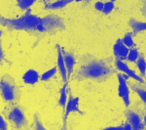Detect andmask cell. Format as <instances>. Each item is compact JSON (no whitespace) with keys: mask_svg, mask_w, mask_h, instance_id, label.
I'll use <instances>...</instances> for the list:
<instances>
[{"mask_svg":"<svg viewBox=\"0 0 146 130\" xmlns=\"http://www.w3.org/2000/svg\"><path fill=\"white\" fill-rule=\"evenodd\" d=\"M114 57L109 56L106 58H98L93 54H83L78 59V68L74 70L69 80L84 81V80H93V81L105 82L117 74L114 65Z\"/></svg>","mask_w":146,"mask_h":130,"instance_id":"1","label":"cell"},{"mask_svg":"<svg viewBox=\"0 0 146 130\" xmlns=\"http://www.w3.org/2000/svg\"><path fill=\"white\" fill-rule=\"evenodd\" d=\"M42 23V18L31 13V9H28L25 15L20 18L10 19L6 18L0 14V25L7 28L9 31L13 30H25L29 34L36 36L37 38H41L43 35L38 34L36 30L37 25Z\"/></svg>","mask_w":146,"mask_h":130,"instance_id":"2","label":"cell"},{"mask_svg":"<svg viewBox=\"0 0 146 130\" xmlns=\"http://www.w3.org/2000/svg\"><path fill=\"white\" fill-rule=\"evenodd\" d=\"M2 115L9 122L13 130H30L25 109L19 104L6 105Z\"/></svg>","mask_w":146,"mask_h":130,"instance_id":"3","label":"cell"},{"mask_svg":"<svg viewBox=\"0 0 146 130\" xmlns=\"http://www.w3.org/2000/svg\"><path fill=\"white\" fill-rule=\"evenodd\" d=\"M0 96L6 105L19 104L22 98V90L20 86L9 74H3L0 78Z\"/></svg>","mask_w":146,"mask_h":130,"instance_id":"4","label":"cell"},{"mask_svg":"<svg viewBox=\"0 0 146 130\" xmlns=\"http://www.w3.org/2000/svg\"><path fill=\"white\" fill-rule=\"evenodd\" d=\"M124 115L127 121L131 124L133 130H144L143 124V113L141 109V102L135 101L133 105L124 111Z\"/></svg>","mask_w":146,"mask_h":130,"instance_id":"5","label":"cell"},{"mask_svg":"<svg viewBox=\"0 0 146 130\" xmlns=\"http://www.w3.org/2000/svg\"><path fill=\"white\" fill-rule=\"evenodd\" d=\"M42 25L45 27L46 34L49 35H54L58 31H63L66 29L64 19L56 14H49L42 18Z\"/></svg>","mask_w":146,"mask_h":130,"instance_id":"6","label":"cell"},{"mask_svg":"<svg viewBox=\"0 0 146 130\" xmlns=\"http://www.w3.org/2000/svg\"><path fill=\"white\" fill-rule=\"evenodd\" d=\"M79 97H74L72 95L71 89L68 88V99L65 106V109L63 111L62 115V127L60 130H67V119L72 113H78L80 115H84V113L79 108Z\"/></svg>","mask_w":146,"mask_h":130,"instance_id":"7","label":"cell"},{"mask_svg":"<svg viewBox=\"0 0 146 130\" xmlns=\"http://www.w3.org/2000/svg\"><path fill=\"white\" fill-rule=\"evenodd\" d=\"M117 77H118V95L123 100L125 107L129 108L131 106V99H129V87L128 81L123 78L121 72L117 74Z\"/></svg>","mask_w":146,"mask_h":130,"instance_id":"8","label":"cell"},{"mask_svg":"<svg viewBox=\"0 0 146 130\" xmlns=\"http://www.w3.org/2000/svg\"><path fill=\"white\" fill-rule=\"evenodd\" d=\"M62 54L63 57V60H64L65 68H66L67 78H68V81H69L70 77H71V75L73 74V72H74V68L77 64V58L72 50L66 51L64 48H62Z\"/></svg>","mask_w":146,"mask_h":130,"instance_id":"9","label":"cell"},{"mask_svg":"<svg viewBox=\"0 0 146 130\" xmlns=\"http://www.w3.org/2000/svg\"><path fill=\"white\" fill-rule=\"evenodd\" d=\"M114 67L116 70H120L122 74H127L129 78L135 79L136 82H138V83H141V84L145 83L144 79H143L141 76H139V75L136 74L135 70H131V68L127 65V63L122 62V61H118V60H114Z\"/></svg>","mask_w":146,"mask_h":130,"instance_id":"10","label":"cell"},{"mask_svg":"<svg viewBox=\"0 0 146 130\" xmlns=\"http://www.w3.org/2000/svg\"><path fill=\"white\" fill-rule=\"evenodd\" d=\"M129 50V49L128 48V47H126L123 44L121 38L117 39L116 42H115V44H114V46H113V55H114L115 60L122 61V62L127 61V57H128Z\"/></svg>","mask_w":146,"mask_h":130,"instance_id":"11","label":"cell"},{"mask_svg":"<svg viewBox=\"0 0 146 130\" xmlns=\"http://www.w3.org/2000/svg\"><path fill=\"white\" fill-rule=\"evenodd\" d=\"M56 52H58V60H56V63H58V66H56L58 72H60L63 84L68 83L66 68H65L64 60H63V57L62 54V46H60V44H56Z\"/></svg>","mask_w":146,"mask_h":130,"instance_id":"12","label":"cell"},{"mask_svg":"<svg viewBox=\"0 0 146 130\" xmlns=\"http://www.w3.org/2000/svg\"><path fill=\"white\" fill-rule=\"evenodd\" d=\"M128 85L129 89L133 92H135V94H137V96L140 98V100L146 106V85L138 83L136 81H129Z\"/></svg>","mask_w":146,"mask_h":130,"instance_id":"13","label":"cell"},{"mask_svg":"<svg viewBox=\"0 0 146 130\" xmlns=\"http://www.w3.org/2000/svg\"><path fill=\"white\" fill-rule=\"evenodd\" d=\"M128 25L133 30L131 32H133V37H135L140 32L146 31V22H140V21L136 20L135 18H129Z\"/></svg>","mask_w":146,"mask_h":130,"instance_id":"14","label":"cell"},{"mask_svg":"<svg viewBox=\"0 0 146 130\" xmlns=\"http://www.w3.org/2000/svg\"><path fill=\"white\" fill-rule=\"evenodd\" d=\"M40 80V75L37 70L30 68L23 75V81L27 85H34Z\"/></svg>","mask_w":146,"mask_h":130,"instance_id":"15","label":"cell"},{"mask_svg":"<svg viewBox=\"0 0 146 130\" xmlns=\"http://www.w3.org/2000/svg\"><path fill=\"white\" fill-rule=\"evenodd\" d=\"M44 3V10H60L64 8L68 4L72 3V0H58L55 2L43 1Z\"/></svg>","mask_w":146,"mask_h":130,"instance_id":"16","label":"cell"},{"mask_svg":"<svg viewBox=\"0 0 146 130\" xmlns=\"http://www.w3.org/2000/svg\"><path fill=\"white\" fill-rule=\"evenodd\" d=\"M68 99V83L62 84V88L60 89V98L58 101V106L62 109V111H64L65 106L67 103Z\"/></svg>","mask_w":146,"mask_h":130,"instance_id":"17","label":"cell"},{"mask_svg":"<svg viewBox=\"0 0 146 130\" xmlns=\"http://www.w3.org/2000/svg\"><path fill=\"white\" fill-rule=\"evenodd\" d=\"M136 68L139 70L141 77L144 78L146 76V60H145V56L143 53H139V56H138V59L135 62Z\"/></svg>","mask_w":146,"mask_h":130,"instance_id":"18","label":"cell"},{"mask_svg":"<svg viewBox=\"0 0 146 130\" xmlns=\"http://www.w3.org/2000/svg\"><path fill=\"white\" fill-rule=\"evenodd\" d=\"M122 42L126 47H128L129 49L131 48H137V45L133 41V32L129 31L127 34H125V35L123 36V38H121Z\"/></svg>","mask_w":146,"mask_h":130,"instance_id":"19","label":"cell"},{"mask_svg":"<svg viewBox=\"0 0 146 130\" xmlns=\"http://www.w3.org/2000/svg\"><path fill=\"white\" fill-rule=\"evenodd\" d=\"M32 130H49L43 125L40 115L38 113H35L33 115V124H32Z\"/></svg>","mask_w":146,"mask_h":130,"instance_id":"20","label":"cell"},{"mask_svg":"<svg viewBox=\"0 0 146 130\" xmlns=\"http://www.w3.org/2000/svg\"><path fill=\"white\" fill-rule=\"evenodd\" d=\"M56 72H58V68L53 67L52 68L46 70L45 72H43V74L40 75V81H49Z\"/></svg>","mask_w":146,"mask_h":130,"instance_id":"21","label":"cell"},{"mask_svg":"<svg viewBox=\"0 0 146 130\" xmlns=\"http://www.w3.org/2000/svg\"><path fill=\"white\" fill-rule=\"evenodd\" d=\"M35 2H36V0H18L17 6L23 11L25 10L27 11L28 9H30V7L33 5Z\"/></svg>","mask_w":146,"mask_h":130,"instance_id":"22","label":"cell"},{"mask_svg":"<svg viewBox=\"0 0 146 130\" xmlns=\"http://www.w3.org/2000/svg\"><path fill=\"white\" fill-rule=\"evenodd\" d=\"M138 56H139V52H138L137 48H131L129 50V54L128 57H127V61L131 63H135L136 60L138 59Z\"/></svg>","mask_w":146,"mask_h":130,"instance_id":"23","label":"cell"},{"mask_svg":"<svg viewBox=\"0 0 146 130\" xmlns=\"http://www.w3.org/2000/svg\"><path fill=\"white\" fill-rule=\"evenodd\" d=\"M115 8V5H114V1H107V2H104V6H103V10H102V13L104 15H108L110 14L111 12L113 11V9Z\"/></svg>","mask_w":146,"mask_h":130,"instance_id":"24","label":"cell"},{"mask_svg":"<svg viewBox=\"0 0 146 130\" xmlns=\"http://www.w3.org/2000/svg\"><path fill=\"white\" fill-rule=\"evenodd\" d=\"M0 130H8V123L6 122L2 113H0Z\"/></svg>","mask_w":146,"mask_h":130,"instance_id":"25","label":"cell"},{"mask_svg":"<svg viewBox=\"0 0 146 130\" xmlns=\"http://www.w3.org/2000/svg\"><path fill=\"white\" fill-rule=\"evenodd\" d=\"M103 6H104V3H103V2H101V1H98V2H96V3L94 4V7H95L96 10L100 11V12H102Z\"/></svg>","mask_w":146,"mask_h":130,"instance_id":"26","label":"cell"},{"mask_svg":"<svg viewBox=\"0 0 146 130\" xmlns=\"http://www.w3.org/2000/svg\"><path fill=\"white\" fill-rule=\"evenodd\" d=\"M4 59H5V54H4L3 48H2V40L0 38V65L2 64Z\"/></svg>","mask_w":146,"mask_h":130,"instance_id":"27","label":"cell"},{"mask_svg":"<svg viewBox=\"0 0 146 130\" xmlns=\"http://www.w3.org/2000/svg\"><path fill=\"white\" fill-rule=\"evenodd\" d=\"M102 130H124V124H121L119 126H110L106 127V128L102 129Z\"/></svg>","mask_w":146,"mask_h":130,"instance_id":"28","label":"cell"},{"mask_svg":"<svg viewBox=\"0 0 146 130\" xmlns=\"http://www.w3.org/2000/svg\"><path fill=\"white\" fill-rule=\"evenodd\" d=\"M142 3V7H141V13H142L143 17H144L145 21H146V0H142L141 1Z\"/></svg>","mask_w":146,"mask_h":130,"instance_id":"29","label":"cell"},{"mask_svg":"<svg viewBox=\"0 0 146 130\" xmlns=\"http://www.w3.org/2000/svg\"><path fill=\"white\" fill-rule=\"evenodd\" d=\"M142 113H143V124H144V130H146V106H144V108L142 109Z\"/></svg>","mask_w":146,"mask_h":130,"instance_id":"30","label":"cell"},{"mask_svg":"<svg viewBox=\"0 0 146 130\" xmlns=\"http://www.w3.org/2000/svg\"><path fill=\"white\" fill-rule=\"evenodd\" d=\"M124 130H133V128H131V124H129L128 121H126L124 123Z\"/></svg>","mask_w":146,"mask_h":130,"instance_id":"31","label":"cell"},{"mask_svg":"<svg viewBox=\"0 0 146 130\" xmlns=\"http://www.w3.org/2000/svg\"><path fill=\"white\" fill-rule=\"evenodd\" d=\"M122 76H123V78H124L125 80H127V81H128V79L129 78V77L128 76V75L125 74H122Z\"/></svg>","mask_w":146,"mask_h":130,"instance_id":"32","label":"cell"},{"mask_svg":"<svg viewBox=\"0 0 146 130\" xmlns=\"http://www.w3.org/2000/svg\"><path fill=\"white\" fill-rule=\"evenodd\" d=\"M2 34H3V31H2V30L0 29V37H1V35H2Z\"/></svg>","mask_w":146,"mask_h":130,"instance_id":"33","label":"cell"}]
</instances>
